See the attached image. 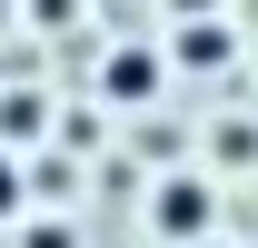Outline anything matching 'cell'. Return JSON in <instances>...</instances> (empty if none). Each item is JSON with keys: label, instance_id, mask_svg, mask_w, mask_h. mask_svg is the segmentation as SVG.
<instances>
[{"label": "cell", "instance_id": "obj_1", "mask_svg": "<svg viewBox=\"0 0 258 248\" xmlns=\"http://www.w3.org/2000/svg\"><path fill=\"white\" fill-rule=\"evenodd\" d=\"M199 218H209V189H199V179H169V199H159V228H179V238H189Z\"/></svg>", "mask_w": 258, "mask_h": 248}, {"label": "cell", "instance_id": "obj_2", "mask_svg": "<svg viewBox=\"0 0 258 248\" xmlns=\"http://www.w3.org/2000/svg\"><path fill=\"white\" fill-rule=\"evenodd\" d=\"M10 209H20V189H10V159H0V218H10Z\"/></svg>", "mask_w": 258, "mask_h": 248}]
</instances>
